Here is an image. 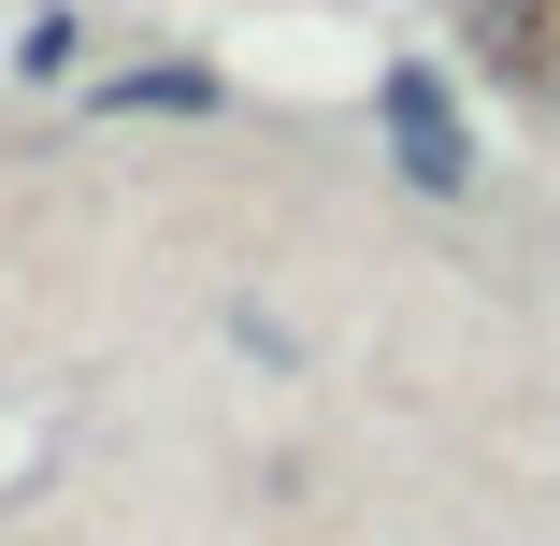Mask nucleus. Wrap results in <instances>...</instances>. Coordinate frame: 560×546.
I'll list each match as a JSON object with an SVG mask.
<instances>
[{"instance_id": "nucleus-1", "label": "nucleus", "mask_w": 560, "mask_h": 546, "mask_svg": "<svg viewBox=\"0 0 560 546\" xmlns=\"http://www.w3.org/2000/svg\"><path fill=\"white\" fill-rule=\"evenodd\" d=\"M374 116H388V159L445 201V187H475V130H460V101H445V72L431 58H388L374 72Z\"/></svg>"}, {"instance_id": "nucleus-2", "label": "nucleus", "mask_w": 560, "mask_h": 546, "mask_svg": "<svg viewBox=\"0 0 560 546\" xmlns=\"http://www.w3.org/2000/svg\"><path fill=\"white\" fill-rule=\"evenodd\" d=\"M101 101H116V116H201L215 72H130V86H101Z\"/></svg>"}]
</instances>
